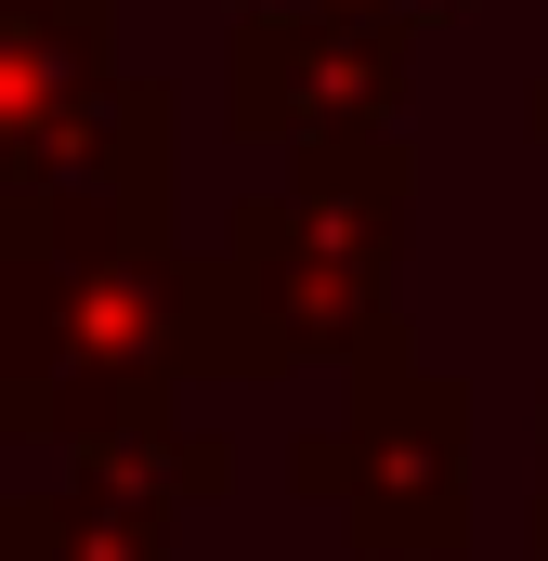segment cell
<instances>
[{"mask_svg":"<svg viewBox=\"0 0 548 561\" xmlns=\"http://www.w3.org/2000/svg\"><path fill=\"white\" fill-rule=\"evenodd\" d=\"M523 549L548 561V405H536V510H523Z\"/></svg>","mask_w":548,"mask_h":561,"instance_id":"obj_9","label":"cell"},{"mask_svg":"<svg viewBox=\"0 0 548 561\" xmlns=\"http://www.w3.org/2000/svg\"><path fill=\"white\" fill-rule=\"evenodd\" d=\"M66 457H79V470H105V483H132L144 510H170V523H183V510H222V496H236V470H249V457H236V431L209 419L196 392H183V405H157V419L92 431V444H66Z\"/></svg>","mask_w":548,"mask_h":561,"instance_id":"obj_7","label":"cell"},{"mask_svg":"<svg viewBox=\"0 0 548 561\" xmlns=\"http://www.w3.org/2000/svg\"><path fill=\"white\" fill-rule=\"evenodd\" d=\"M105 79H118V0H0V196H26L79 144Z\"/></svg>","mask_w":548,"mask_h":561,"instance_id":"obj_5","label":"cell"},{"mask_svg":"<svg viewBox=\"0 0 548 561\" xmlns=\"http://www.w3.org/2000/svg\"><path fill=\"white\" fill-rule=\"evenodd\" d=\"M327 13H406V26H457L470 0H327Z\"/></svg>","mask_w":548,"mask_h":561,"instance_id":"obj_8","label":"cell"},{"mask_svg":"<svg viewBox=\"0 0 548 561\" xmlns=\"http://www.w3.org/2000/svg\"><path fill=\"white\" fill-rule=\"evenodd\" d=\"M523 131H536V144H548V79H536V92H523Z\"/></svg>","mask_w":548,"mask_h":561,"instance_id":"obj_10","label":"cell"},{"mask_svg":"<svg viewBox=\"0 0 548 561\" xmlns=\"http://www.w3.org/2000/svg\"><path fill=\"white\" fill-rule=\"evenodd\" d=\"M418 53L431 26L406 13H327V0H236L222 26V118L236 144H366L418 118Z\"/></svg>","mask_w":548,"mask_h":561,"instance_id":"obj_4","label":"cell"},{"mask_svg":"<svg viewBox=\"0 0 548 561\" xmlns=\"http://www.w3.org/2000/svg\"><path fill=\"white\" fill-rule=\"evenodd\" d=\"M406 222H418V157L406 131L366 144H300L262 196L222 209V249H183V379L196 392H262L300 366H379L406 340Z\"/></svg>","mask_w":548,"mask_h":561,"instance_id":"obj_2","label":"cell"},{"mask_svg":"<svg viewBox=\"0 0 548 561\" xmlns=\"http://www.w3.org/2000/svg\"><path fill=\"white\" fill-rule=\"evenodd\" d=\"M0 222H13V196H0Z\"/></svg>","mask_w":548,"mask_h":561,"instance_id":"obj_11","label":"cell"},{"mask_svg":"<svg viewBox=\"0 0 548 561\" xmlns=\"http://www.w3.org/2000/svg\"><path fill=\"white\" fill-rule=\"evenodd\" d=\"M470 431H483V392L457 366L379 353L340 379V419L287 444V483L300 510L353 536V561H457L470 549Z\"/></svg>","mask_w":548,"mask_h":561,"instance_id":"obj_3","label":"cell"},{"mask_svg":"<svg viewBox=\"0 0 548 561\" xmlns=\"http://www.w3.org/2000/svg\"><path fill=\"white\" fill-rule=\"evenodd\" d=\"M170 510H144L132 483H105V470H53V483H26V496H0V561H170Z\"/></svg>","mask_w":548,"mask_h":561,"instance_id":"obj_6","label":"cell"},{"mask_svg":"<svg viewBox=\"0 0 548 561\" xmlns=\"http://www.w3.org/2000/svg\"><path fill=\"white\" fill-rule=\"evenodd\" d=\"M183 92L105 79L0 222V444H92L183 405Z\"/></svg>","mask_w":548,"mask_h":561,"instance_id":"obj_1","label":"cell"}]
</instances>
